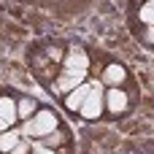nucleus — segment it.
Here are the masks:
<instances>
[{
	"label": "nucleus",
	"instance_id": "0eeeda50",
	"mask_svg": "<svg viewBox=\"0 0 154 154\" xmlns=\"http://www.w3.org/2000/svg\"><path fill=\"white\" fill-rule=\"evenodd\" d=\"M125 79H127V70L119 65V62H111L106 70H103V84H108V87H122L125 84Z\"/></svg>",
	"mask_w": 154,
	"mask_h": 154
},
{
	"label": "nucleus",
	"instance_id": "4468645a",
	"mask_svg": "<svg viewBox=\"0 0 154 154\" xmlns=\"http://www.w3.org/2000/svg\"><path fill=\"white\" fill-rule=\"evenodd\" d=\"M141 38H143L146 43H154V24H149V27H146V32H143Z\"/></svg>",
	"mask_w": 154,
	"mask_h": 154
},
{
	"label": "nucleus",
	"instance_id": "9b49d317",
	"mask_svg": "<svg viewBox=\"0 0 154 154\" xmlns=\"http://www.w3.org/2000/svg\"><path fill=\"white\" fill-rule=\"evenodd\" d=\"M138 16H141V22H143L146 27L154 24V8H152V5H146V3H143V5H141V11H138Z\"/></svg>",
	"mask_w": 154,
	"mask_h": 154
},
{
	"label": "nucleus",
	"instance_id": "f257e3e1",
	"mask_svg": "<svg viewBox=\"0 0 154 154\" xmlns=\"http://www.w3.org/2000/svg\"><path fill=\"white\" fill-rule=\"evenodd\" d=\"M60 130V116L51 111V108H38L24 125H22V133L30 135V138H43L49 133Z\"/></svg>",
	"mask_w": 154,
	"mask_h": 154
},
{
	"label": "nucleus",
	"instance_id": "f3484780",
	"mask_svg": "<svg viewBox=\"0 0 154 154\" xmlns=\"http://www.w3.org/2000/svg\"><path fill=\"white\" fill-rule=\"evenodd\" d=\"M5 130H11V122H5V119L0 116V133H5Z\"/></svg>",
	"mask_w": 154,
	"mask_h": 154
},
{
	"label": "nucleus",
	"instance_id": "2eb2a0df",
	"mask_svg": "<svg viewBox=\"0 0 154 154\" xmlns=\"http://www.w3.org/2000/svg\"><path fill=\"white\" fill-rule=\"evenodd\" d=\"M49 57H51L54 62H62V60H65V54H62L60 49H49Z\"/></svg>",
	"mask_w": 154,
	"mask_h": 154
},
{
	"label": "nucleus",
	"instance_id": "20e7f679",
	"mask_svg": "<svg viewBox=\"0 0 154 154\" xmlns=\"http://www.w3.org/2000/svg\"><path fill=\"white\" fill-rule=\"evenodd\" d=\"M84 79H87V73L84 70H65L62 68V76L57 79V84H54V89L57 92H70V89H76L79 84H84Z\"/></svg>",
	"mask_w": 154,
	"mask_h": 154
},
{
	"label": "nucleus",
	"instance_id": "9d476101",
	"mask_svg": "<svg viewBox=\"0 0 154 154\" xmlns=\"http://www.w3.org/2000/svg\"><path fill=\"white\" fill-rule=\"evenodd\" d=\"M16 143H19V133H16V130H5V133H0V152H3V154H8Z\"/></svg>",
	"mask_w": 154,
	"mask_h": 154
},
{
	"label": "nucleus",
	"instance_id": "ddd939ff",
	"mask_svg": "<svg viewBox=\"0 0 154 154\" xmlns=\"http://www.w3.org/2000/svg\"><path fill=\"white\" fill-rule=\"evenodd\" d=\"M27 152H30V143H27V141H19L8 154H27Z\"/></svg>",
	"mask_w": 154,
	"mask_h": 154
},
{
	"label": "nucleus",
	"instance_id": "39448f33",
	"mask_svg": "<svg viewBox=\"0 0 154 154\" xmlns=\"http://www.w3.org/2000/svg\"><path fill=\"white\" fill-rule=\"evenodd\" d=\"M89 92H92V84H79L76 89H70V92L65 95V108H68L70 114H79Z\"/></svg>",
	"mask_w": 154,
	"mask_h": 154
},
{
	"label": "nucleus",
	"instance_id": "6e6552de",
	"mask_svg": "<svg viewBox=\"0 0 154 154\" xmlns=\"http://www.w3.org/2000/svg\"><path fill=\"white\" fill-rule=\"evenodd\" d=\"M0 116L5 119V122H16L19 119V114H16V100H11V97H0Z\"/></svg>",
	"mask_w": 154,
	"mask_h": 154
},
{
	"label": "nucleus",
	"instance_id": "423d86ee",
	"mask_svg": "<svg viewBox=\"0 0 154 154\" xmlns=\"http://www.w3.org/2000/svg\"><path fill=\"white\" fill-rule=\"evenodd\" d=\"M103 100H106V108H108L111 114L127 111V95L122 92V87H111V89L103 95Z\"/></svg>",
	"mask_w": 154,
	"mask_h": 154
},
{
	"label": "nucleus",
	"instance_id": "7ed1b4c3",
	"mask_svg": "<svg viewBox=\"0 0 154 154\" xmlns=\"http://www.w3.org/2000/svg\"><path fill=\"white\" fill-rule=\"evenodd\" d=\"M62 68H65V70H84V73H87V68H89V57H87V51H84L81 46H73V49L65 54Z\"/></svg>",
	"mask_w": 154,
	"mask_h": 154
},
{
	"label": "nucleus",
	"instance_id": "f8f14e48",
	"mask_svg": "<svg viewBox=\"0 0 154 154\" xmlns=\"http://www.w3.org/2000/svg\"><path fill=\"white\" fill-rule=\"evenodd\" d=\"M62 138H65V135H62V133H60V130H54V133H49V135H43V138H41V141H43V143H46V146H54V143H60V141H62Z\"/></svg>",
	"mask_w": 154,
	"mask_h": 154
},
{
	"label": "nucleus",
	"instance_id": "a211bd4d",
	"mask_svg": "<svg viewBox=\"0 0 154 154\" xmlns=\"http://www.w3.org/2000/svg\"><path fill=\"white\" fill-rule=\"evenodd\" d=\"M146 5H152V8H154V0H146Z\"/></svg>",
	"mask_w": 154,
	"mask_h": 154
},
{
	"label": "nucleus",
	"instance_id": "dca6fc26",
	"mask_svg": "<svg viewBox=\"0 0 154 154\" xmlns=\"http://www.w3.org/2000/svg\"><path fill=\"white\" fill-rule=\"evenodd\" d=\"M32 154H54L49 146H38V149H32Z\"/></svg>",
	"mask_w": 154,
	"mask_h": 154
},
{
	"label": "nucleus",
	"instance_id": "f03ea898",
	"mask_svg": "<svg viewBox=\"0 0 154 154\" xmlns=\"http://www.w3.org/2000/svg\"><path fill=\"white\" fill-rule=\"evenodd\" d=\"M103 95H106L103 87H100V84H92V92L87 95V100H84V106H81L79 114H81L84 119H97V116L106 111V100H103Z\"/></svg>",
	"mask_w": 154,
	"mask_h": 154
},
{
	"label": "nucleus",
	"instance_id": "1a4fd4ad",
	"mask_svg": "<svg viewBox=\"0 0 154 154\" xmlns=\"http://www.w3.org/2000/svg\"><path fill=\"white\" fill-rule=\"evenodd\" d=\"M35 111H38V103H35L32 97H19V100H16V114H19L22 119H30Z\"/></svg>",
	"mask_w": 154,
	"mask_h": 154
}]
</instances>
